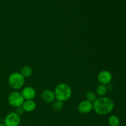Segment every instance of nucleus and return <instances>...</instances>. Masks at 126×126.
<instances>
[{
    "label": "nucleus",
    "instance_id": "ddd939ff",
    "mask_svg": "<svg viewBox=\"0 0 126 126\" xmlns=\"http://www.w3.org/2000/svg\"><path fill=\"white\" fill-rule=\"evenodd\" d=\"M108 124L110 126H120V119L119 117L116 115H111L108 118Z\"/></svg>",
    "mask_w": 126,
    "mask_h": 126
},
{
    "label": "nucleus",
    "instance_id": "dca6fc26",
    "mask_svg": "<svg viewBox=\"0 0 126 126\" xmlns=\"http://www.w3.org/2000/svg\"><path fill=\"white\" fill-rule=\"evenodd\" d=\"M24 112L25 111L24 110H23L22 106H21V107H17V108H16V113H17V114H18L19 116L22 115Z\"/></svg>",
    "mask_w": 126,
    "mask_h": 126
},
{
    "label": "nucleus",
    "instance_id": "4468645a",
    "mask_svg": "<svg viewBox=\"0 0 126 126\" xmlns=\"http://www.w3.org/2000/svg\"><path fill=\"white\" fill-rule=\"evenodd\" d=\"M85 98H86V100L93 103L97 98V95L95 92H94V91H88L86 93Z\"/></svg>",
    "mask_w": 126,
    "mask_h": 126
},
{
    "label": "nucleus",
    "instance_id": "f3484780",
    "mask_svg": "<svg viewBox=\"0 0 126 126\" xmlns=\"http://www.w3.org/2000/svg\"><path fill=\"white\" fill-rule=\"evenodd\" d=\"M0 126H6L4 124V123H0Z\"/></svg>",
    "mask_w": 126,
    "mask_h": 126
},
{
    "label": "nucleus",
    "instance_id": "f8f14e48",
    "mask_svg": "<svg viewBox=\"0 0 126 126\" xmlns=\"http://www.w3.org/2000/svg\"><path fill=\"white\" fill-rule=\"evenodd\" d=\"M33 72V70L31 66L27 65L25 66L21 69L20 74L25 78H29L32 75Z\"/></svg>",
    "mask_w": 126,
    "mask_h": 126
},
{
    "label": "nucleus",
    "instance_id": "1a4fd4ad",
    "mask_svg": "<svg viewBox=\"0 0 126 126\" xmlns=\"http://www.w3.org/2000/svg\"><path fill=\"white\" fill-rule=\"evenodd\" d=\"M41 98L45 103H52L55 100V96L54 91L47 89L41 94Z\"/></svg>",
    "mask_w": 126,
    "mask_h": 126
},
{
    "label": "nucleus",
    "instance_id": "0eeeda50",
    "mask_svg": "<svg viewBox=\"0 0 126 126\" xmlns=\"http://www.w3.org/2000/svg\"><path fill=\"white\" fill-rule=\"evenodd\" d=\"M78 111L81 114H87L93 110V103L84 100L80 102L77 107Z\"/></svg>",
    "mask_w": 126,
    "mask_h": 126
},
{
    "label": "nucleus",
    "instance_id": "39448f33",
    "mask_svg": "<svg viewBox=\"0 0 126 126\" xmlns=\"http://www.w3.org/2000/svg\"><path fill=\"white\" fill-rule=\"evenodd\" d=\"M20 116L16 112H11L6 116L4 124L6 126H18L20 124Z\"/></svg>",
    "mask_w": 126,
    "mask_h": 126
},
{
    "label": "nucleus",
    "instance_id": "20e7f679",
    "mask_svg": "<svg viewBox=\"0 0 126 126\" xmlns=\"http://www.w3.org/2000/svg\"><path fill=\"white\" fill-rule=\"evenodd\" d=\"M7 101L11 107L17 108L22 105L25 99L20 92L18 91H14L9 95Z\"/></svg>",
    "mask_w": 126,
    "mask_h": 126
},
{
    "label": "nucleus",
    "instance_id": "f257e3e1",
    "mask_svg": "<svg viewBox=\"0 0 126 126\" xmlns=\"http://www.w3.org/2000/svg\"><path fill=\"white\" fill-rule=\"evenodd\" d=\"M114 107V103L113 100L105 96L98 97L93 102V110L99 115L109 114L113 110Z\"/></svg>",
    "mask_w": 126,
    "mask_h": 126
},
{
    "label": "nucleus",
    "instance_id": "7ed1b4c3",
    "mask_svg": "<svg viewBox=\"0 0 126 126\" xmlns=\"http://www.w3.org/2000/svg\"><path fill=\"white\" fill-rule=\"evenodd\" d=\"M25 78L20 73L14 72L11 73L8 78V83L10 87L14 90H19L23 87L25 84Z\"/></svg>",
    "mask_w": 126,
    "mask_h": 126
},
{
    "label": "nucleus",
    "instance_id": "9d476101",
    "mask_svg": "<svg viewBox=\"0 0 126 126\" xmlns=\"http://www.w3.org/2000/svg\"><path fill=\"white\" fill-rule=\"evenodd\" d=\"M22 107L25 112L31 113L35 110V109L36 108V103L34 100H25Z\"/></svg>",
    "mask_w": 126,
    "mask_h": 126
},
{
    "label": "nucleus",
    "instance_id": "6e6552de",
    "mask_svg": "<svg viewBox=\"0 0 126 126\" xmlns=\"http://www.w3.org/2000/svg\"><path fill=\"white\" fill-rule=\"evenodd\" d=\"M22 96L24 98L25 100H34L36 95V90L31 86H27L22 89Z\"/></svg>",
    "mask_w": 126,
    "mask_h": 126
},
{
    "label": "nucleus",
    "instance_id": "423d86ee",
    "mask_svg": "<svg viewBox=\"0 0 126 126\" xmlns=\"http://www.w3.org/2000/svg\"><path fill=\"white\" fill-rule=\"evenodd\" d=\"M112 79V74L108 70H102L100 71L97 75V80L100 84L107 86L111 82Z\"/></svg>",
    "mask_w": 126,
    "mask_h": 126
},
{
    "label": "nucleus",
    "instance_id": "2eb2a0df",
    "mask_svg": "<svg viewBox=\"0 0 126 126\" xmlns=\"http://www.w3.org/2000/svg\"><path fill=\"white\" fill-rule=\"evenodd\" d=\"M52 107L53 110L55 111H61L62 110L63 107V102L57 100H55L52 103Z\"/></svg>",
    "mask_w": 126,
    "mask_h": 126
},
{
    "label": "nucleus",
    "instance_id": "9b49d317",
    "mask_svg": "<svg viewBox=\"0 0 126 126\" xmlns=\"http://www.w3.org/2000/svg\"><path fill=\"white\" fill-rule=\"evenodd\" d=\"M107 92H108V88H107V86L100 84L97 86L95 89V91L97 95L99 96L100 97H105V95L107 94Z\"/></svg>",
    "mask_w": 126,
    "mask_h": 126
},
{
    "label": "nucleus",
    "instance_id": "f03ea898",
    "mask_svg": "<svg viewBox=\"0 0 126 126\" xmlns=\"http://www.w3.org/2000/svg\"><path fill=\"white\" fill-rule=\"evenodd\" d=\"M55 100L64 102L68 100L72 95V89L66 83H60L55 87L54 90Z\"/></svg>",
    "mask_w": 126,
    "mask_h": 126
},
{
    "label": "nucleus",
    "instance_id": "a211bd4d",
    "mask_svg": "<svg viewBox=\"0 0 126 126\" xmlns=\"http://www.w3.org/2000/svg\"></svg>",
    "mask_w": 126,
    "mask_h": 126
}]
</instances>
